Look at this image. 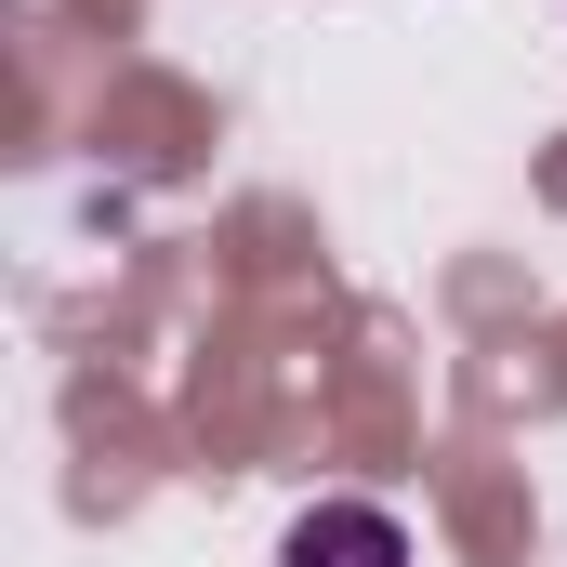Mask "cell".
I'll use <instances>...</instances> for the list:
<instances>
[{"label": "cell", "instance_id": "obj_1", "mask_svg": "<svg viewBox=\"0 0 567 567\" xmlns=\"http://www.w3.org/2000/svg\"><path fill=\"white\" fill-rule=\"evenodd\" d=\"M278 567H410V528H396L383 502H317V515L290 528Z\"/></svg>", "mask_w": 567, "mask_h": 567}]
</instances>
